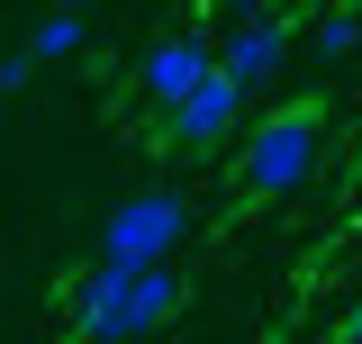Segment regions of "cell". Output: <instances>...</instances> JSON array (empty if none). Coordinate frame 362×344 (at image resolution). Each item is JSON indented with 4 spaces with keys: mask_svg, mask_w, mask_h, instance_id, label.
<instances>
[{
    "mask_svg": "<svg viewBox=\"0 0 362 344\" xmlns=\"http://www.w3.org/2000/svg\"><path fill=\"white\" fill-rule=\"evenodd\" d=\"M181 308H190V290H181V272L173 263H118V254H100L73 281V336L90 344H127V336H163Z\"/></svg>",
    "mask_w": 362,
    "mask_h": 344,
    "instance_id": "6da1fadb",
    "label": "cell"
},
{
    "mask_svg": "<svg viewBox=\"0 0 362 344\" xmlns=\"http://www.w3.org/2000/svg\"><path fill=\"white\" fill-rule=\"evenodd\" d=\"M317 154H326V109L290 100V109H272V118L245 127V145H235V181H245V200H290V190L317 181Z\"/></svg>",
    "mask_w": 362,
    "mask_h": 344,
    "instance_id": "7a4b0ae2",
    "label": "cell"
},
{
    "mask_svg": "<svg viewBox=\"0 0 362 344\" xmlns=\"http://www.w3.org/2000/svg\"><path fill=\"white\" fill-rule=\"evenodd\" d=\"M181 236H190V200L181 190H127L100 217V254H118V263H173Z\"/></svg>",
    "mask_w": 362,
    "mask_h": 344,
    "instance_id": "3957f363",
    "label": "cell"
},
{
    "mask_svg": "<svg viewBox=\"0 0 362 344\" xmlns=\"http://www.w3.org/2000/svg\"><path fill=\"white\" fill-rule=\"evenodd\" d=\"M245 100H254V91L235 82L226 64H218V73H199L173 109H154V118H163V145H181V154H218L226 136L245 127Z\"/></svg>",
    "mask_w": 362,
    "mask_h": 344,
    "instance_id": "277c9868",
    "label": "cell"
},
{
    "mask_svg": "<svg viewBox=\"0 0 362 344\" xmlns=\"http://www.w3.org/2000/svg\"><path fill=\"white\" fill-rule=\"evenodd\" d=\"M218 64H226L245 91H272V82H281V64H290V18H272L263 0H235V28L218 37Z\"/></svg>",
    "mask_w": 362,
    "mask_h": 344,
    "instance_id": "5b68a950",
    "label": "cell"
},
{
    "mask_svg": "<svg viewBox=\"0 0 362 344\" xmlns=\"http://www.w3.org/2000/svg\"><path fill=\"white\" fill-rule=\"evenodd\" d=\"M199 73H218V45H209V37H163L145 64H136V91H145L154 109H173V100L199 82Z\"/></svg>",
    "mask_w": 362,
    "mask_h": 344,
    "instance_id": "8992f818",
    "label": "cell"
},
{
    "mask_svg": "<svg viewBox=\"0 0 362 344\" xmlns=\"http://www.w3.org/2000/svg\"><path fill=\"white\" fill-rule=\"evenodd\" d=\"M28 55H37V64H73V55H82V9L64 0L54 18H37V37H28Z\"/></svg>",
    "mask_w": 362,
    "mask_h": 344,
    "instance_id": "52a82bcc",
    "label": "cell"
},
{
    "mask_svg": "<svg viewBox=\"0 0 362 344\" xmlns=\"http://www.w3.org/2000/svg\"><path fill=\"white\" fill-rule=\"evenodd\" d=\"M344 55H362V9H354V0L317 18V64H344Z\"/></svg>",
    "mask_w": 362,
    "mask_h": 344,
    "instance_id": "ba28073f",
    "label": "cell"
},
{
    "mask_svg": "<svg viewBox=\"0 0 362 344\" xmlns=\"http://www.w3.org/2000/svg\"><path fill=\"white\" fill-rule=\"evenodd\" d=\"M37 82V55H0V91H28Z\"/></svg>",
    "mask_w": 362,
    "mask_h": 344,
    "instance_id": "9c48e42d",
    "label": "cell"
},
{
    "mask_svg": "<svg viewBox=\"0 0 362 344\" xmlns=\"http://www.w3.org/2000/svg\"><path fill=\"white\" fill-rule=\"evenodd\" d=\"M335 336H344V344H362V299L344 308V326H335Z\"/></svg>",
    "mask_w": 362,
    "mask_h": 344,
    "instance_id": "30bf717a",
    "label": "cell"
},
{
    "mask_svg": "<svg viewBox=\"0 0 362 344\" xmlns=\"http://www.w3.org/2000/svg\"><path fill=\"white\" fill-rule=\"evenodd\" d=\"M73 9H82V0H73Z\"/></svg>",
    "mask_w": 362,
    "mask_h": 344,
    "instance_id": "8fae6325",
    "label": "cell"
}]
</instances>
